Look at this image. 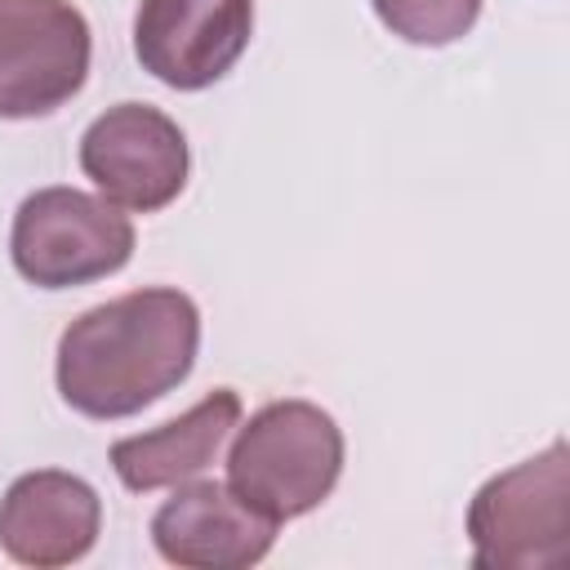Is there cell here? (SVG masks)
I'll list each match as a JSON object with an SVG mask.
<instances>
[{
    "instance_id": "cell-10",
    "label": "cell",
    "mask_w": 570,
    "mask_h": 570,
    "mask_svg": "<svg viewBox=\"0 0 570 570\" xmlns=\"http://www.w3.org/2000/svg\"><path fill=\"white\" fill-rule=\"evenodd\" d=\"M236 423H240V396L232 387H214L187 414H178L151 432L120 436L111 445V468H116L120 485L134 494L191 481L218 459V450Z\"/></svg>"
},
{
    "instance_id": "cell-5",
    "label": "cell",
    "mask_w": 570,
    "mask_h": 570,
    "mask_svg": "<svg viewBox=\"0 0 570 570\" xmlns=\"http://www.w3.org/2000/svg\"><path fill=\"white\" fill-rule=\"evenodd\" d=\"M89 53V22L71 0H0V120H36L71 102Z\"/></svg>"
},
{
    "instance_id": "cell-7",
    "label": "cell",
    "mask_w": 570,
    "mask_h": 570,
    "mask_svg": "<svg viewBox=\"0 0 570 570\" xmlns=\"http://www.w3.org/2000/svg\"><path fill=\"white\" fill-rule=\"evenodd\" d=\"M254 36V0H138L134 58L160 85L196 94L223 80Z\"/></svg>"
},
{
    "instance_id": "cell-3",
    "label": "cell",
    "mask_w": 570,
    "mask_h": 570,
    "mask_svg": "<svg viewBox=\"0 0 570 570\" xmlns=\"http://www.w3.org/2000/svg\"><path fill=\"white\" fill-rule=\"evenodd\" d=\"M476 570H557L570 557V450L552 441L534 459L490 476L468 503Z\"/></svg>"
},
{
    "instance_id": "cell-8",
    "label": "cell",
    "mask_w": 570,
    "mask_h": 570,
    "mask_svg": "<svg viewBox=\"0 0 570 570\" xmlns=\"http://www.w3.org/2000/svg\"><path fill=\"white\" fill-rule=\"evenodd\" d=\"M276 521L254 512L227 481H178L151 517V543L183 570H249L276 543Z\"/></svg>"
},
{
    "instance_id": "cell-11",
    "label": "cell",
    "mask_w": 570,
    "mask_h": 570,
    "mask_svg": "<svg viewBox=\"0 0 570 570\" xmlns=\"http://www.w3.org/2000/svg\"><path fill=\"white\" fill-rule=\"evenodd\" d=\"M370 4L396 40L423 49L463 40L481 18V0H370Z\"/></svg>"
},
{
    "instance_id": "cell-4",
    "label": "cell",
    "mask_w": 570,
    "mask_h": 570,
    "mask_svg": "<svg viewBox=\"0 0 570 570\" xmlns=\"http://www.w3.org/2000/svg\"><path fill=\"white\" fill-rule=\"evenodd\" d=\"M9 258L36 289L89 285L134 258V223L107 196H89L80 187H40L13 214Z\"/></svg>"
},
{
    "instance_id": "cell-6",
    "label": "cell",
    "mask_w": 570,
    "mask_h": 570,
    "mask_svg": "<svg viewBox=\"0 0 570 570\" xmlns=\"http://www.w3.org/2000/svg\"><path fill=\"white\" fill-rule=\"evenodd\" d=\"M80 169L111 205L156 214L187 187L191 151L178 120H169L160 107L116 102L85 129Z\"/></svg>"
},
{
    "instance_id": "cell-9",
    "label": "cell",
    "mask_w": 570,
    "mask_h": 570,
    "mask_svg": "<svg viewBox=\"0 0 570 570\" xmlns=\"http://www.w3.org/2000/svg\"><path fill=\"white\" fill-rule=\"evenodd\" d=\"M102 530L98 490L62 468L22 472L0 499V548L9 561L53 570L89 557Z\"/></svg>"
},
{
    "instance_id": "cell-1",
    "label": "cell",
    "mask_w": 570,
    "mask_h": 570,
    "mask_svg": "<svg viewBox=\"0 0 570 570\" xmlns=\"http://www.w3.org/2000/svg\"><path fill=\"white\" fill-rule=\"evenodd\" d=\"M196 347V303L174 285H147L80 312L58 338L53 379L76 414L129 419L191 374Z\"/></svg>"
},
{
    "instance_id": "cell-2",
    "label": "cell",
    "mask_w": 570,
    "mask_h": 570,
    "mask_svg": "<svg viewBox=\"0 0 570 570\" xmlns=\"http://www.w3.org/2000/svg\"><path fill=\"white\" fill-rule=\"evenodd\" d=\"M343 476V428L312 401H272L236 423L227 485L267 521H294L321 508Z\"/></svg>"
}]
</instances>
